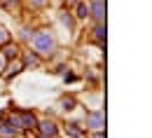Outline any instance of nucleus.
Wrapping results in <instances>:
<instances>
[{
    "label": "nucleus",
    "mask_w": 152,
    "mask_h": 138,
    "mask_svg": "<svg viewBox=\"0 0 152 138\" xmlns=\"http://www.w3.org/2000/svg\"><path fill=\"white\" fill-rule=\"evenodd\" d=\"M87 2H89V19L91 21L108 19V2L105 0H87Z\"/></svg>",
    "instance_id": "nucleus-3"
},
{
    "label": "nucleus",
    "mask_w": 152,
    "mask_h": 138,
    "mask_svg": "<svg viewBox=\"0 0 152 138\" xmlns=\"http://www.w3.org/2000/svg\"><path fill=\"white\" fill-rule=\"evenodd\" d=\"M49 2L52 0H23V5L28 9H45V7H49Z\"/></svg>",
    "instance_id": "nucleus-15"
},
{
    "label": "nucleus",
    "mask_w": 152,
    "mask_h": 138,
    "mask_svg": "<svg viewBox=\"0 0 152 138\" xmlns=\"http://www.w3.org/2000/svg\"><path fill=\"white\" fill-rule=\"evenodd\" d=\"M82 126H84L87 134H91V131H105V110L103 108L87 110V115L82 119Z\"/></svg>",
    "instance_id": "nucleus-2"
},
{
    "label": "nucleus",
    "mask_w": 152,
    "mask_h": 138,
    "mask_svg": "<svg viewBox=\"0 0 152 138\" xmlns=\"http://www.w3.org/2000/svg\"><path fill=\"white\" fill-rule=\"evenodd\" d=\"M56 17H58V21H61V23H63V26H66L68 31H75L77 21H75V17H73V12H70V9H66V7H61Z\"/></svg>",
    "instance_id": "nucleus-13"
},
{
    "label": "nucleus",
    "mask_w": 152,
    "mask_h": 138,
    "mask_svg": "<svg viewBox=\"0 0 152 138\" xmlns=\"http://www.w3.org/2000/svg\"><path fill=\"white\" fill-rule=\"evenodd\" d=\"M21 7H23V0H0V9H5V12H21Z\"/></svg>",
    "instance_id": "nucleus-14"
},
{
    "label": "nucleus",
    "mask_w": 152,
    "mask_h": 138,
    "mask_svg": "<svg viewBox=\"0 0 152 138\" xmlns=\"http://www.w3.org/2000/svg\"><path fill=\"white\" fill-rule=\"evenodd\" d=\"M105 38H108L105 21H94V26H91V42H96L98 49H103L105 47Z\"/></svg>",
    "instance_id": "nucleus-7"
},
{
    "label": "nucleus",
    "mask_w": 152,
    "mask_h": 138,
    "mask_svg": "<svg viewBox=\"0 0 152 138\" xmlns=\"http://www.w3.org/2000/svg\"><path fill=\"white\" fill-rule=\"evenodd\" d=\"M14 136H21V131L12 124V119L7 117V112L0 115V138H14Z\"/></svg>",
    "instance_id": "nucleus-9"
},
{
    "label": "nucleus",
    "mask_w": 152,
    "mask_h": 138,
    "mask_svg": "<svg viewBox=\"0 0 152 138\" xmlns=\"http://www.w3.org/2000/svg\"><path fill=\"white\" fill-rule=\"evenodd\" d=\"M21 40L19 42H26V45H31V40H33V33H35V28L33 26H21Z\"/></svg>",
    "instance_id": "nucleus-16"
},
{
    "label": "nucleus",
    "mask_w": 152,
    "mask_h": 138,
    "mask_svg": "<svg viewBox=\"0 0 152 138\" xmlns=\"http://www.w3.org/2000/svg\"><path fill=\"white\" fill-rule=\"evenodd\" d=\"M40 136H58L61 134V126H58L56 119L52 117H45V119H38V126H35Z\"/></svg>",
    "instance_id": "nucleus-6"
},
{
    "label": "nucleus",
    "mask_w": 152,
    "mask_h": 138,
    "mask_svg": "<svg viewBox=\"0 0 152 138\" xmlns=\"http://www.w3.org/2000/svg\"><path fill=\"white\" fill-rule=\"evenodd\" d=\"M21 52H23V47H21L19 40H14V38L7 40V42L0 47V54H2V59H5V61H14V59H19Z\"/></svg>",
    "instance_id": "nucleus-5"
},
{
    "label": "nucleus",
    "mask_w": 152,
    "mask_h": 138,
    "mask_svg": "<svg viewBox=\"0 0 152 138\" xmlns=\"http://www.w3.org/2000/svg\"><path fill=\"white\" fill-rule=\"evenodd\" d=\"M70 12H73L75 21H87L89 19V2L87 0H77L75 5L70 7Z\"/></svg>",
    "instance_id": "nucleus-11"
},
{
    "label": "nucleus",
    "mask_w": 152,
    "mask_h": 138,
    "mask_svg": "<svg viewBox=\"0 0 152 138\" xmlns=\"http://www.w3.org/2000/svg\"><path fill=\"white\" fill-rule=\"evenodd\" d=\"M63 134H66L68 138H87V131H84L82 122H75V119H66Z\"/></svg>",
    "instance_id": "nucleus-10"
},
{
    "label": "nucleus",
    "mask_w": 152,
    "mask_h": 138,
    "mask_svg": "<svg viewBox=\"0 0 152 138\" xmlns=\"http://www.w3.org/2000/svg\"><path fill=\"white\" fill-rule=\"evenodd\" d=\"M14 138H19V136H14Z\"/></svg>",
    "instance_id": "nucleus-22"
},
{
    "label": "nucleus",
    "mask_w": 152,
    "mask_h": 138,
    "mask_svg": "<svg viewBox=\"0 0 152 138\" xmlns=\"http://www.w3.org/2000/svg\"><path fill=\"white\" fill-rule=\"evenodd\" d=\"M7 40H12V33L7 31V26H2V23H0V47H2Z\"/></svg>",
    "instance_id": "nucleus-18"
},
{
    "label": "nucleus",
    "mask_w": 152,
    "mask_h": 138,
    "mask_svg": "<svg viewBox=\"0 0 152 138\" xmlns=\"http://www.w3.org/2000/svg\"><path fill=\"white\" fill-rule=\"evenodd\" d=\"M33 52H38L42 59H52L54 54H56V35L52 33V28H35V33H33V40H31V45H28Z\"/></svg>",
    "instance_id": "nucleus-1"
},
{
    "label": "nucleus",
    "mask_w": 152,
    "mask_h": 138,
    "mask_svg": "<svg viewBox=\"0 0 152 138\" xmlns=\"http://www.w3.org/2000/svg\"><path fill=\"white\" fill-rule=\"evenodd\" d=\"M26 68H23V63H21V59H14V61H7V66H5V70H2V75L0 77L7 80V82H12L14 77H19L21 73H23Z\"/></svg>",
    "instance_id": "nucleus-8"
},
{
    "label": "nucleus",
    "mask_w": 152,
    "mask_h": 138,
    "mask_svg": "<svg viewBox=\"0 0 152 138\" xmlns=\"http://www.w3.org/2000/svg\"><path fill=\"white\" fill-rule=\"evenodd\" d=\"M61 77H63V84H73V82H77V80H80V75H77V73H73V70L68 68Z\"/></svg>",
    "instance_id": "nucleus-17"
},
{
    "label": "nucleus",
    "mask_w": 152,
    "mask_h": 138,
    "mask_svg": "<svg viewBox=\"0 0 152 138\" xmlns=\"http://www.w3.org/2000/svg\"><path fill=\"white\" fill-rule=\"evenodd\" d=\"M80 108V103H77V99L73 96V94H66V96H61V101H58V110L61 112H73V110H77Z\"/></svg>",
    "instance_id": "nucleus-12"
},
{
    "label": "nucleus",
    "mask_w": 152,
    "mask_h": 138,
    "mask_svg": "<svg viewBox=\"0 0 152 138\" xmlns=\"http://www.w3.org/2000/svg\"><path fill=\"white\" fill-rule=\"evenodd\" d=\"M19 59H21V63H23V68H26V70H28V68H33V70H40V68H42V63H45V59L40 56L38 52H33L31 47L21 52Z\"/></svg>",
    "instance_id": "nucleus-4"
},
{
    "label": "nucleus",
    "mask_w": 152,
    "mask_h": 138,
    "mask_svg": "<svg viewBox=\"0 0 152 138\" xmlns=\"http://www.w3.org/2000/svg\"><path fill=\"white\" fill-rule=\"evenodd\" d=\"M5 66H7V61L2 59V54H0V75H2V70H5Z\"/></svg>",
    "instance_id": "nucleus-21"
},
{
    "label": "nucleus",
    "mask_w": 152,
    "mask_h": 138,
    "mask_svg": "<svg viewBox=\"0 0 152 138\" xmlns=\"http://www.w3.org/2000/svg\"><path fill=\"white\" fill-rule=\"evenodd\" d=\"M89 138H105V131H91V134H87Z\"/></svg>",
    "instance_id": "nucleus-19"
},
{
    "label": "nucleus",
    "mask_w": 152,
    "mask_h": 138,
    "mask_svg": "<svg viewBox=\"0 0 152 138\" xmlns=\"http://www.w3.org/2000/svg\"><path fill=\"white\" fill-rule=\"evenodd\" d=\"M77 0H61V5H63V7H66V9H70V7H73V5H75Z\"/></svg>",
    "instance_id": "nucleus-20"
}]
</instances>
